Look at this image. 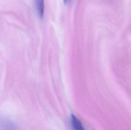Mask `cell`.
Here are the masks:
<instances>
[{"label":"cell","mask_w":131,"mask_h":130,"mask_svg":"<svg viewBox=\"0 0 131 130\" xmlns=\"http://www.w3.org/2000/svg\"><path fill=\"white\" fill-rule=\"evenodd\" d=\"M70 122L73 130H86L83 127L81 122L74 115H71Z\"/></svg>","instance_id":"cell-1"},{"label":"cell","mask_w":131,"mask_h":130,"mask_svg":"<svg viewBox=\"0 0 131 130\" xmlns=\"http://www.w3.org/2000/svg\"><path fill=\"white\" fill-rule=\"evenodd\" d=\"M35 6L38 17L42 18L44 11V0H35Z\"/></svg>","instance_id":"cell-2"},{"label":"cell","mask_w":131,"mask_h":130,"mask_svg":"<svg viewBox=\"0 0 131 130\" xmlns=\"http://www.w3.org/2000/svg\"><path fill=\"white\" fill-rule=\"evenodd\" d=\"M2 130H19L16 125L10 121H5L2 126Z\"/></svg>","instance_id":"cell-3"},{"label":"cell","mask_w":131,"mask_h":130,"mask_svg":"<svg viewBox=\"0 0 131 130\" xmlns=\"http://www.w3.org/2000/svg\"><path fill=\"white\" fill-rule=\"evenodd\" d=\"M63 1H64V3L67 4V3L68 1H69V0H63Z\"/></svg>","instance_id":"cell-4"}]
</instances>
